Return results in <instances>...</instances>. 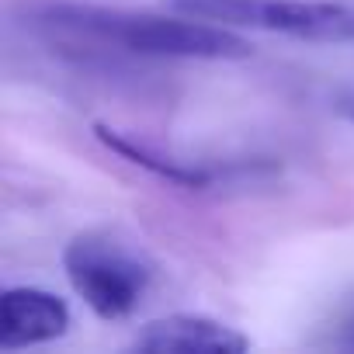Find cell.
<instances>
[{"label":"cell","mask_w":354,"mask_h":354,"mask_svg":"<svg viewBox=\"0 0 354 354\" xmlns=\"http://www.w3.org/2000/svg\"><path fill=\"white\" fill-rule=\"evenodd\" d=\"M167 8L223 28H254L309 42H354V4L340 0H167Z\"/></svg>","instance_id":"2"},{"label":"cell","mask_w":354,"mask_h":354,"mask_svg":"<svg viewBox=\"0 0 354 354\" xmlns=\"http://www.w3.org/2000/svg\"><path fill=\"white\" fill-rule=\"evenodd\" d=\"M32 15L59 32L84 35L104 46H118L136 56H167V59H247L254 46L236 32L188 18V15H136L122 8L77 4V0H46Z\"/></svg>","instance_id":"1"},{"label":"cell","mask_w":354,"mask_h":354,"mask_svg":"<svg viewBox=\"0 0 354 354\" xmlns=\"http://www.w3.org/2000/svg\"><path fill=\"white\" fill-rule=\"evenodd\" d=\"M250 347V340L209 316H192V313H177V316H163L146 323L136 337H132V351L142 354H243Z\"/></svg>","instance_id":"4"},{"label":"cell","mask_w":354,"mask_h":354,"mask_svg":"<svg viewBox=\"0 0 354 354\" xmlns=\"http://www.w3.org/2000/svg\"><path fill=\"white\" fill-rule=\"evenodd\" d=\"M63 271L84 306L101 319L132 316L153 281V264L139 250L97 233H84L66 243Z\"/></svg>","instance_id":"3"},{"label":"cell","mask_w":354,"mask_h":354,"mask_svg":"<svg viewBox=\"0 0 354 354\" xmlns=\"http://www.w3.org/2000/svg\"><path fill=\"white\" fill-rule=\"evenodd\" d=\"M344 344H347V347H354V323L347 326V337H344Z\"/></svg>","instance_id":"8"},{"label":"cell","mask_w":354,"mask_h":354,"mask_svg":"<svg viewBox=\"0 0 354 354\" xmlns=\"http://www.w3.org/2000/svg\"><path fill=\"white\" fill-rule=\"evenodd\" d=\"M70 330V309L46 288H8L0 295V347L18 351L59 340Z\"/></svg>","instance_id":"5"},{"label":"cell","mask_w":354,"mask_h":354,"mask_svg":"<svg viewBox=\"0 0 354 354\" xmlns=\"http://www.w3.org/2000/svg\"><path fill=\"white\" fill-rule=\"evenodd\" d=\"M333 108H337V115H340L344 122H351V125H354V91H351V94H344V97H337V104H333Z\"/></svg>","instance_id":"7"},{"label":"cell","mask_w":354,"mask_h":354,"mask_svg":"<svg viewBox=\"0 0 354 354\" xmlns=\"http://www.w3.org/2000/svg\"><path fill=\"white\" fill-rule=\"evenodd\" d=\"M94 136H97L101 146H108V149L118 153L122 160L136 163L139 170L160 177V181H167V185L202 192V188H209V185L216 181V174H212V170H205V167H192V163H181V160H167V156H160V153H153V149L132 142L129 136H122L118 129H111V125H104V122H94Z\"/></svg>","instance_id":"6"}]
</instances>
